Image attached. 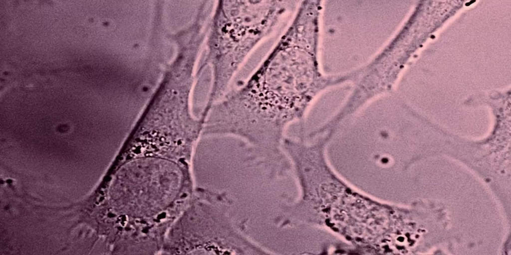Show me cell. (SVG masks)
Segmentation results:
<instances>
[{
    "instance_id": "cell-1",
    "label": "cell",
    "mask_w": 511,
    "mask_h": 255,
    "mask_svg": "<svg viewBox=\"0 0 511 255\" xmlns=\"http://www.w3.org/2000/svg\"><path fill=\"white\" fill-rule=\"evenodd\" d=\"M306 35L293 21L247 85L229 97L237 113L286 116L300 109L310 72Z\"/></svg>"
},
{
    "instance_id": "cell-2",
    "label": "cell",
    "mask_w": 511,
    "mask_h": 255,
    "mask_svg": "<svg viewBox=\"0 0 511 255\" xmlns=\"http://www.w3.org/2000/svg\"><path fill=\"white\" fill-rule=\"evenodd\" d=\"M295 2L271 0L218 1L213 23L209 60L222 88Z\"/></svg>"
},
{
    "instance_id": "cell-3",
    "label": "cell",
    "mask_w": 511,
    "mask_h": 255,
    "mask_svg": "<svg viewBox=\"0 0 511 255\" xmlns=\"http://www.w3.org/2000/svg\"><path fill=\"white\" fill-rule=\"evenodd\" d=\"M184 183L180 167L156 157H141L125 164L115 179V210L135 219L154 217L177 199Z\"/></svg>"
}]
</instances>
